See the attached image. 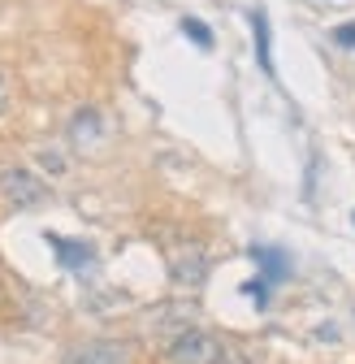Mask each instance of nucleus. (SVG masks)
I'll return each instance as SVG.
<instances>
[{
    "instance_id": "obj_1",
    "label": "nucleus",
    "mask_w": 355,
    "mask_h": 364,
    "mask_svg": "<svg viewBox=\"0 0 355 364\" xmlns=\"http://www.w3.org/2000/svg\"><path fill=\"white\" fill-rule=\"evenodd\" d=\"M165 360L169 364H226V343L208 330H187L173 343H165Z\"/></svg>"
},
{
    "instance_id": "obj_2",
    "label": "nucleus",
    "mask_w": 355,
    "mask_h": 364,
    "mask_svg": "<svg viewBox=\"0 0 355 364\" xmlns=\"http://www.w3.org/2000/svg\"><path fill=\"white\" fill-rule=\"evenodd\" d=\"M0 196L13 208H35V204L48 200V187H43V178H35L31 169L9 165V169H0Z\"/></svg>"
},
{
    "instance_id": "obj_3",
    "label": "nucleus",
    "mask_w": 355,
    "mask_h": 364,
    "mask_svg": "<svg viewBox=\"0 0 355 364\" xmlns=\"http://www.w3.org/2000/svg\"><path fill=\"white\" fill-rule=\"evenodd\" d=\"M204 273H208V252H204V243L187 239V243H173V247H169V278H173L178 287H200Z\"/></svg>"
},
{
    "instance_id": "obj_4",
    "label": "nucleus",
    "mask_w": 355,
    "mask_h": 364,
    "mask_svg": "<svg viewBox=\"0 0 355 364\" xmlns=\"http://www.w3.org/2000/svg\"><path fill=\"white\" fill-rule=\"evenodd\" d=\"M65 364H130V347L126 343H109V338L82 343L78 351L65 355Z\"/></svg>"
},
{
    "instance_id": "obj_5",
    "label": "nucleus",
    "mask_w": 355,
    "mask_h": 364,
    "mask_svg": "<svg viewBox=\"0 0 355 364\" xmlns=\"http://www.w3.org/2000/svg\"><path fill=\"white\" fill-rule=\"evenodd\" d=\"M100 134H104L100 109H78V113L70 117V139H74V148H96Z\"/></svg>"
},
{
    "instance_id": "obj_6",
    "label": "nucleus",
    "mask_w": 355,
    "mask_h": 364,
    "mask_svg": "<svg viewBox=\"0 0 355 364\" xmlns=\"http://www.w3.org/2000/svg\"><path fill=\"white\" fill-rule=\"evenodd\" d=\"M48 247H53V252H57V260H61L65 269H74V273L92 269V260H96V252L87 247V243H78V239H61V235H48Z\"/></svg>"
},
{
    "instance_id": "obj_7",
    "label": "nucleus",
    "mask_w": 355,
    "mask_h": 364,
    "mask_svg": "<svg viewBox=\"0 0 355 364\" xmlns=\"http://www.w3.org/2000/svg\"><path fill=\"white\" fill-rule=\"evenodd\" d=\"M251 35H256V61L264 74H273V35H269V14L251 9Z\"/></svg>"
},
{
    "instance_id": "obj_8",
    "label": "nucleus",
    "mask_w": 355,
    "mask_h": 364,
    "mask_svg": "<svg viewBox=\"0 0 355 364\" xmlns=\"http://www.w3.org/2000/svg\"><path fill=\"white\" fill-rule=\"evenodd\" d=\"M251 256H256L260 269H264V282H282L286 273H290V264H286V256H282L278 247H251Z\"/></svg>"
},
{
    "instance_id": "obj_9",
    "label": "nucleus",
    "mask_w": 355,
    "mask_h": 364,
    "mask_svg": "<svg viewBox=\"0 0 355 364\" xmlns=\"http://www.w3.org/2000/svg\"><path fill=\"white\" fill-rule=\"evenodd\" d=\"M182 35H187V39H195L204 53L212 48V31H208V26H204L200 18H182Z\"/></svg>"
},
{
    "instance_id": "obj_10",
    "label": "nucleus",
    "mask_w": 355,
    "mask_h": 364,
    "mask_svg": "<svg viewBox=\"0 0 355 364\" xmlns=\"http://www.w3.org/2000/svg\"><path fill=\"white\" fill-rule=\"evenodd\" d=\"M39 165L48 169V173H65V156L57 148H39Z\"/></svg>"
},
{
    "instance_id": "obj_11",
    "label": "nucleus",
    "mask_w": 355,
    "mask_h": 364,
    "mask_svg": "<svg viewBox=\"0 0 355 364\" xmlns=\"http://www.w3.org/2000/svg\"><path fill=\"white\" fill-rule=\"evenodd\" d=\"M334 43H342V48H355V22H342L334 31Z\"/></svg>"
},
{
    "instance_id": "obj_12",
    "label": "nucleus",
    "mask_w": 355,
    "mask_h": 364,
    "mask_svg": "<svg viewBox=\"0 0 355 364\" xmlns=\"http://www.w3.org/2000/svg\"><path fill=\"white\" fill-rule=\"evenodd\" d=\"M243 295H251L256 304H269V282H247V287H243Z\"/></svg>"
},
{
    "instance_id": "obj_13",
    "label": "nucleus",
    "mask_w": 355,
    "mask_h": 364,
    "mask_svg": "<svg viewBox=\"0 0 355 364\" xmlns=\"http://www.w3.org/2000/svg\"><path fill=\"white\" fill-rule=\"evenodd\" d=\"M9 105V78H5V70H0V109Z\"/></svg>"
}]
</instances>
